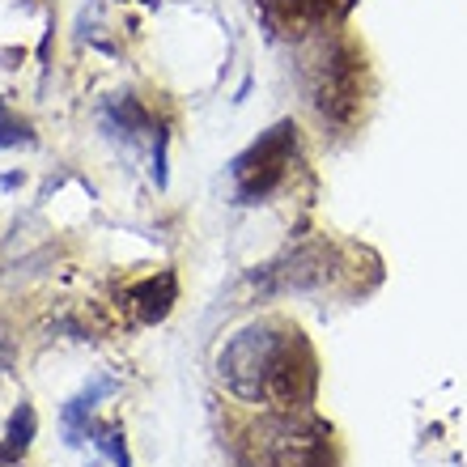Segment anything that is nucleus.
I'll return each instance as SVG.
<instances>
[{
  "label": "nucleus",
  "mask_w": 467,
  "mask_h": 467,
  "mask_svg": "<svg viewBox=\"0 0 467 467\" xmlns=\"http://www.w3.org/2000/svg\"><path fill=\"white\" fill-rule=\"evenodd\" d=\"M297 86L315 119L323 123V132H353L369 99L366 47L345 30L310 38V51L297 64Z\"/></svg>",
  "instance_id": "obj_2"
},
{
  "label": "nucleus",
  "mask_w": 467,
  "mask_h": 467,
  "mask_svg": "<svg viewBox=\"0 0 467 467\" xmlns=\"http://www.w3.org/2000/svg\"><path fill=\"white\" fill-rule=\"evenodd\" d=\"M336 272H340V251L336 243H310L302 251L268 268L264 285H268L272 294H310V289H323V285L332 281Z\"/></svg>",
  "instance_id": "obj_6"
},
{
  "label": "nucleus",
  "mask_w": 467,
  "mask_h": 467,
  "mask_svg": "<svg viewBox=\"0 0 467 467\" xmlns=\"http://www.w3.org/2000/svg\"><path fill=\"white\" fill-rule=\"evenodd\" d=\"M238 463L243 467H340L336 430L315 412H259L238 430Z\"/></svg>",
  "instance_id": "obj_3"
},
{
  "label": "nucleus",
  "mask_w": 467,
  "mask_h": 467,
  "mask_svg": "<svg viewBox=\"0 0 467 467\" xmlns=\"http://www.w3.org/2000/svg\"><path fill=\"white\" fill-rule=\"evenodd\" d=\"M0 366H9V340L0 336Z\"/></svg>",
  "instance_id": "obj_11"
},
{
  "label": "nucleus",
  "mask_w": 467,
  "mask_h": 467,
  "mask_svg": "<svg viewBox=\"0 0 467 467\" xmlns=\"http://www.w3.org/2000/svg\"><path fill=\"white\" fill-rule=\"evenodd\" d=\"M222 387L259 412H297L319 395V353L285 315L246 323L217 353Z\"/></svg>",
  "instance_id": "obj_1"
},
{
  "label": "nucleus",
  "mask_w": 467,
  "mask_h": 467,
  "mask_svg": "<svg viewBox=\"0 0 467 467\" xmlns=\"http://www.w3.org/2000/svg\"><path fill=\"white\" fill-rule=\"evenodd\" d=\"M35 408L22 404L17 412L9 417V430H5V442H0V463H17L26 455V446L35 442Z\"/></svg>",
  "instance_id": "obj_8"
},
{
  "label": "nucleus",
  "mask_w": 467,
  "mask_h": 467,
  "mask_svg": "<svg viewBox=\"0 0 467 467\" xmlns=\"http://www.w3.org/2000/svg\"><path fill=\"white\" fill-rule=\"evenodd\" d=\"M132 306L136 315H140V323H158L171 315L174 306V272H158V276H149V281H140L132 289Z\"/></svg>",
  "instance_id": "obj_7"
},
{
  "label": "nucleus",
  "mask_w": 467,
  "mask_h": 467,
  "mask_svg": "<svg viewBox=\"0 0 467 467\" xmlns=\"http://www.w3.org/2000/svg\"><path fill=\"white\" fill-rule=\"evenodd\" d=\"M86 438H94V446H99L102 455H111L115 467H132V459H128V442H123L119 425H111V420H89Z\"/></svg>",
  "instance_id": "obj_9"
},
{
  "label": "nucleus",
  "mask_w": 467,
  "mask_h": 467,
  "mask_svg": "<svg viewBox=\"0 0 467 467\" xmlns=\"http://www.w3.org/2000/svg\"><path fill=\"white\" fill-rule=\"evenodd\" d=\"M353 5L357 0H255V13L272 38L310 43L319 35H332L353 13Z\"/></svg>",
  "instance_id": "obj_5"
},
{
  "label": "nucleus",
  "mask_w": 467,
  "mask_h": 467,
  "mask_svg": "<svg viewBox=\"0 0 467 467\" xmlns=\"http://www.w3.org/2000/svg\"><path fill=\"white\" fill-rule=\"evenodd\" d=\"M22 140H35V136H30V123H26L22 115H13L9 102H0V149H13V145H22Z\"/></svg>",
  "instance_id": "obj_10"
},
{
  "label": "nucleus",
  "mask_w": 467,
  "mask_h": 467,
  "mask_svg": "<svg viewBox=\"0 0 467 467\" xmlns=\"http://www.w3.org/2000/svg\"><path fill=\"white\" fill-rule=\"evenodd\" d=\"M297 158V123L281 119L268 132H259L251 145L230 161L234 200L238 204H259V200L276 196L289 183V166Z\"/></svg>",
  "instance_id": "obj_4"
}]
</instances>
